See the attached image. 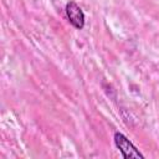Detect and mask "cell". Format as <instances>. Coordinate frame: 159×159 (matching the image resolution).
<instances>
[{
	"instance_id": "6da1fadb",
	"label": "cell",
	"mask_w": 159,
	"mask_h": 159,
	"mask_svg": "<svg viewBox=\"0 0 159 159\" xmlns=\"http://www.w3.org/2000/svg\"><path fill=\"white\" fill-rule=\"evenodd\" d=\"M114 143L124 158H143V155L139 153V150H137V148L122 133L117 132L114 134Z\"/></svg>"
},
{
	"instance_id": "7a4b0ae2",
	"label": "cell",
	"mask_w": 159,
	"mask_h": 159,
	"mask_svg": "<svg viewBox=\"0 0 159 159\" xmlns=\"http://www.w3.org/2000/svg\"><path fill=\"white\" fill-rule=\"evenodd\" d=\"M66 14L70 22L76 29H82L84 26V14L75 1H70L66 5Z\"/></svg>"
}]
</instances>
